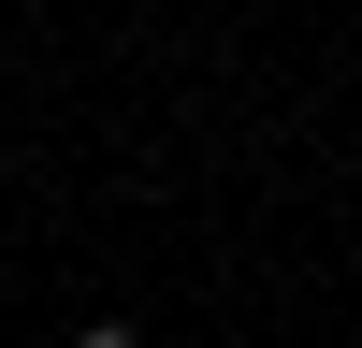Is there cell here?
I'll list each match as a JSON object with an SVG mask.
<instances>
[{"instance_id": "1", "label": "cell", "mask_w": 362, "mask_h": 348, "mask_svg": "<svg viewBox=\"0 0 362 348\" xmlns=\"http://www.w3.org/2000/svg\"><path fill=\"white\" fill-rule=\"evenodd\" d=\"M73 348H145V334H131V319H87V334H73Z\"/></svg>"}]
</instances>
